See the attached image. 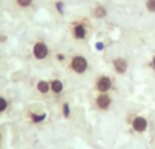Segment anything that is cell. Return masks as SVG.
Instances as JSON below:
<instances>
[{
	"label": "cell",
	"mask_w": 155,
	"mask_h": 149,
	"mask_svg": "<svg viewBox=\"0 0 155 149\" xmlns=\"http://www.w3.org/2000/svg\"><path fill=\"white\" fill-rule=\"evenodd\" d=\"M68 70L76 75H83L88 70V60L83 55H74L68 62Z\"/></svg>",
	"instance_id": "1"
},
{
	"label": "cell",
	"mask_w": 155,
	"mask_h": 149,
	"mask_svg": "<svg viewBox=\"0 0 155 149\" xmlns=\"http://www.w3.org/2000/svg\"><path fill=\"white\" fill-rule=\"evenodd\" d=\"M70 32L71 37L75 41H83L88 36V25L84 21H75L71 23Z\"/></svg>",
	"instance_id": "2"
},
{
	"label": "cell",
	"mask_w": 155,
	"mask_h": 149,
	"mask_svg": "<svg viewBox=\"0 0 155 149\" xmlns=\"http://www.w3.org/2000/svg\"><path fill=\"white\" fill-rule=\"evenodd\" d=\"M49 45L44 40H37L31 45V55L35 60H45L49 56Z\"/></svg>",
	"instance_id": "3"
},
{
	"label": "cell",
	"mask_w": 155,
	"mask_h": 149,
	"mask_svg": "<svg viewBox=\"0 0 155 149\" xmlns=\"http://www.w3.org/2000/svg\"><path fill=\"white\" fill-rule=\"evenodd\" d=\"M94 89L98 93H109L113 89V79L112 77L106 75V74H101L97 77L95 84H94Z\"/></svg>",
	"instance_id": "4"
},
{
	"label": "cell",
	"mask_w": 155,
	"mask_h": 149,
	"mask_svg": "<svg viewBox=\"0 0 155 149\" xmlns=\"http://www.w3.org/2000/svg\"><path fill=\"white\" fill-rule=\"evenodd\" d=\"M94 104H95V108L99 109V111H107L110 109L113 104V99L109 93H98L97 97L94 99Z\"/></svg>",
	"instance_id": "5"
},
{
	"label": "cell",
	"mask_w": 155,
	"mask_h": 149,
	"mask_svg": "<svg viewBox=\"0 0 155 149\" xmlns=\"http://www.w3.org/2000/svg\"><path fill=\"white\" fill-rule=\"evenodd\" d=\"M131 125H132V129H134V131L142 134V133H144V131L147 130L148 120L146 119L144 116H140V115H137V116H135L134 119H132Z\"/></svg>",
	"instance_id": "6"
},
{
	"label": "cell",
	"mask_w": 155,
	"mask_h": 149,
	"mask_svg": "<svg viewBox=\"0 0 155 149\" xmlns=\"http://www.w3.org/2000/svg\"><path fill=\"white\" fill-rule=\"evenodd\" d=\"M112 66H113V70L117 74H120V75H123V74H125L128 71V60L125 57H121V56L114 57L112 60Z\"/></svg>",
	"instance_id": "7"
},
{
	"label": "cell",
	"mask_w": 155,
	"mask_h": 149,
	"mask_svg": "<svg viewBox=\"0 0 155 149\" xmlns=\"http://www.w3.org/2000/svg\"><path fill=\"white\" fill-rule=\"evenodd\" d=\"M49 84H51V93L54 96H60L64 93V82L61 81L60 78H52L49 79Z\"/></svg>",
	"instance_id": "8"
},
{
	"label": "cell",
	"mask_w": 155,
	"mask_h": 149,
	"mask_svg": "<svg viewBox=\"0 0 155 149\" xmlns=\"http://www.w3.org/2000/svg\"><path fill=\"white\" fill-rule=\"evenodd\" d=\"M35 89H37V92L40 95L45 96L48 93H51V84H49L48 79H40L37 82V85H35Z\"/></svg>",
	"instance_id": "9"
},
{
	"label": "cell",
	"mask_w": 155,
	"mask_h": 149,
	"mask_svg": "<svg viewBox=\"0 0 155 149\" xmlns=\"http://www.w3.org/2000/svg\"><path fill=\"white\" fill-rule=\"evenodd\" d=\"M91 14H93L94 18L97 19H102L105 18V16L107 15V10L105 8V5H101V4H97L95 7L93 8V11H91Z\"/></svg>",
	"instance_id": "10"
},
{
	"label": "cell",
	"mask_w": 155,
	"mask_h": 149,
	"mask_svg": "<svg viewBox=\"0 0 155 149\" xmlns=\"http://www.w3.org/2000/svg\"><path fill=\"white\" fill-rule=\"evenodd\" d=\"M16 4V7L21 8V10H26V8H30L34 3V0H14Z\"/></svg>",
	"instance_id": "11"
},
{
	"label": "cell",
	"mask_w": 155,
	"mask_h": 149,
	"mask_svg": "<svg viewBox=\"0 0 155 149\" xmlns=\"http://www.w3.org/2000/svg\"><path fill=\"white\" fill-rule=\"evenodd\" d=\"M8 108H10V101H8V99L0 95V115L7 112Z\"/></svg>",
	"instance_id": "12"
},
{
	"label": "cell",
	"mask_w": 155,
	"mask_h": 149,
	"mask_svg": "<svg viewBox=\"0 0 155 149\" xmlns=\"http://www.w3.org/2000/svg\"><path fill=\"white\" fill-rule=\"evenodd\" d=\"M144 7L150 14H155V0H144Z\"/></svg>",
	"instance_id": "13"
},
{
	"label": "cell",
	"mask_w": 155,
	"mask_h": 149,
	"mask_svg": "<svg viewBox=\"0 0 155 149\" xmlns=\"http://www.w3.org/2000/svg\"><path fill=\"white\" fill-rule=\"evenodd\" d=\"M54 8L59 11V14H64L65 11V3L63 0H56L54 2Z\"/></svg>",
	"instance_id": "14"
},
{
	"label": "cell",
	"mask_w": 155,
	"mask_h": 149,
	"mask_svg": "<svg viewBox=\"0 0 155 149\" xmlns=\"http://www.w3.org/2000/svg\"><path fill=\"white\" fill-rule=\"evenodd\" d=\"M150 66H151V68L153 70H155V55L153 57H151V62H150Z\"/></svg>",
	"instance_id": "15"
},
{
	"label": "cell",
	"mask_w": 155,
	"mask_h": 149,
	"mask_svg": "<svg viewBox=\"0 0 155 149\" xmlns=\"http://www.w3.org/2000/svg\"><path fill=\"white\" fill-rule=\"evenodd\" d=\"M2 140H3V136H2V130H0V144H2Z\"/></svg>",
	"instance_id": "16"
}]
</instances>
